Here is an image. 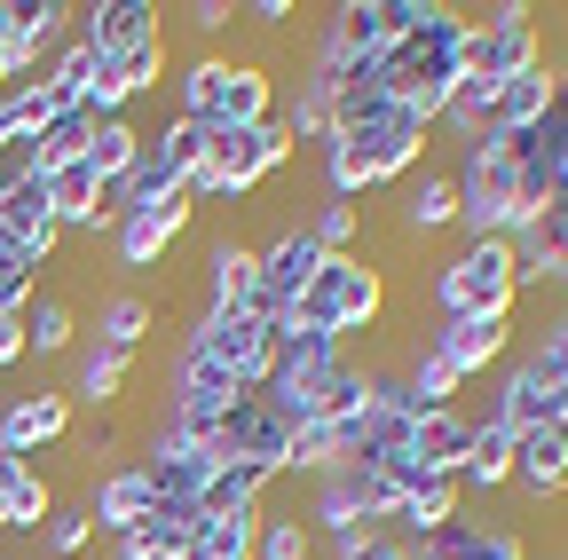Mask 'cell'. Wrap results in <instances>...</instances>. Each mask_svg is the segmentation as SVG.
<instances>
[{
  "label": "cell",
  "mask_w": 568,
  "mask_h": 560,
  "mask_svg": "<svg viewBox=\"0 0 568 560\" xmlns=\"http://www.w3.org/2000/svg\"><path fill=\"white\" fill-rule=\"evenodd\" d=\"M24 364V316H0V371Z\"/></svg>",
  "instance_id": "42"
},
{
  "label": "cell",
  "mask_w": 568,
  "mask_h": 560,
  "mask_svg": "<svg viewBox=\"0 0 568 560\" xmlns=\"http://www.w3.org/2000/svg\"><path fill=\"white\" fill-rule=\"evenodd\" d=\"M355 151H364V174H372V190H387V182H410L418 166H426V151H435V126H426L418 111H387V119H372L364 134H347Z\"/></svg>",
  "instance_id": "9"
},
{
  "label": "cell",
  "mask_w": 568,
  "mask_h": 560,
  "mask_svg": "<svg viewBox=\"0 0 568 560\" xmlns=\"http://www.w3.org/2000/svg\"><path fill=\"white\" fill-rule=\"evenodd\" d=\"M182 347H190V356H205L213 371H230L245 395H261L268 387V371H276V332L268 324H253V316H222V308H205L190 332H182Z\"/></svg>",
  "instance_id": "5"
},
{
  "label": "cell",
  "mask_w": 568,
  "mask_h": 560,
  "mask_svg": "<svg viewBox=\"0 0 568 560\" xmlns=\"http://www.w3.org/2000/svg\"><path fill=\"white\" fill-rule=\"evenodd\" d=\"M489 427H506V435H545V427H568V387L560 379H545L537 364H529V347L506 364V379H497V395H489Z\"/></svg>",
  "instance_id": "8"
},
{
  "label": "cell",
  "mask_w": 568,
  "mask_h": 560,
  "mask_svg": "<svg viewBox=\"0 0 568 560\" xmlns=\"http://www.w3.org/2000/svg\"><path fill=\"white\" fill-rule=\"evenodd\" d=\"M174 111L197 119L205 134H222V126H261V119H276V80H268L261 55L205 48V55H190L182 72H174Z\"/></svg>",
  "instance_id": "1"
},
{
  "label": "cell",
  "mask_w": 568,
  "mask_h": 560,
  "mask_svg": "<svg viewBox=\"0 0 568 560\" xmlns=\"http://www.w3.org/2000/svg\"><path fill=\"white\" fill-rule=\"evenodd\" d=\"M166 24V9L159 0H95V9H80V40L88 55H119V48H134L142 32H159Z\"/></svg>",
  "instance_id": "14"
},
{
  "label": "cell",
  "mask_w": 568,
  "mask_h": 560,
  "mask_svg": "<svg viewBox=\"0 0 568 560\" xmlns=\"http://www.w3.org/2000/svg\"><path fill=\"white\" fill-rule=\"evenodd\" d=\"M395 230L403 237H435V230H458V182L443 166H418L395 197Z\"/></svg>",
  "instance_id": "17"
},
{
  "label": "cell",
  "mask_w": 568,
  "mask_h": 560,
  "mask_svg": "<svg viewBox=\"0 0 568 560\" xmlns=\"http://www.w3.org/2000/svg\"><path fill=\"white\" fill-rule=\"evenodd\" d=\"M316 268H324V253H316V237H308L301 222H293V230H276V237L261 245V293H253V308H245V316L276 332V324H284V308H293V301L316 285Z\"/></svg>",
  "instance_id": "7"
},
{
  "label": "cell",
  "mask_w": 568,
  "mask_h": 560,
  "mask_svg": "<svg viewBox=\"0 0 568 560\" xmlns=\"http://www.w3.org/2000/svg\"><path fill=\"white\" fill-rule=\"evenodd\" d=\"M213 450L222 458H245V466H268V474H284V450H293V427L261 403V395H237L230 403V418H222V435H213Z\"/></svg>",
  "instance_id": "12"
},
{
  "label": "cell",
  "mask_w": 568,
  "mask_h": 560,
  "mask_svg": "<svg viewBox=\"0 0 568 560\" xmlns=\"http://www.w3.org/2000/svg\"><path fill=\"white\" fill-rule=\"evenodd\" d=\"M466 513V489H458V474H426L418 489H410V498L395 506V537H410V544H426V537H443L450 521Z\"/></svg>",
  "instance_id": "19"
},
{
  "label": "cell",
  "mask_w": 568,
  "mask_h": 560,
  "mask_svg": "<svg viewBox=\"0 0 568 560\" xmlns=\"http://www.w3.org/2000/svg\"><path fill=\"white\" fill-rule=\"evenodd\" d=\"M426 339L450 356L458 379H474V371H497V364L514 356V316H497V324H435Z\"/></svg>",
  "instance_id": "18"
},
{
  "label": "cell",
  "mask_w": 568,
  "mask_h": 560,
  "mask_svg": "<svg viewBox=\"0 0 568 560\" xmlns=\"http://www.w3.org/2000/svg\"><path fill=\"white\" fill-rule=\"evenodd\" d=\"M71 17L80 9H63V0H9V63H17V80H32V63L63 48Z\"/></svg>",
  "instance_id": "15"
},
{
  "label": "cell",
  "mask_w": 568,
  "mask_h": 560,
  "mask_svg": "<svg viewBox=\"0 0 568 560\" xmlns=\"http://www.w3.org/2000/svg\"><path fill=\"white\" fill-rule=\"evenodd\" d=\"M174 560H205V552H197V544H190V552H174Z\"/></svg>",
  "instance_id": "43"
},
{
  "label": "cell",
  "mask_w": 568,
  "mask_h": 560,
  "mask_svg": "<svg viewBox=\"0 0 568 560\" xmlns=\"http://www.w3.org/2000/svg\"><path fill=\"white\" fill-rule=\"evenodd\" d=\"M324 544H332V560H418L410 537H395V529H379V521H355V529H339V537H324Z\"/></svg>",
  "instance_id": "32"
},
{
  "label": "cell",
  "mask_w": 568,
  "mask_h": 560,
  "mask_svg": "<svg viewBox=\"0 0 568 560\" xmlns=\"http://www.w3.org/2000/svg\"><path fill=\"white\" fill-rule=\"evenodd\" d=\"M450 182H458V230L466 237H506V205H514V182H521V159H514L506 134H481L474 151H458Z\"/></svg>",
  "instance_id": "4"
},
{
  "label": "cell",
  "mask_w": 568,
  "mask_h": 560,
  "mask_svg": "<svg viewBox=\"0 0 568 560\" xmlns=\"http://www.w3.org/2000/svg\"><path fill=\"white\" fill-rule=\"evenodd\" d=\"M151 324H159L151 293H103V301H95V324H88V339H103V347H126V356H142Z\"/></svg>",
  "instance_id": "25"
},
{
  "label": "cell",
  "mask_w": 568,
  "mask_h": 560,
  "mask_svg": "<svg viewBox=\"0 0 568 560\" xmlns=\"http://www.w3.org/2000/svg\"><path fill=\"white\" fill-rule=\"evenodd\" d=\"M63 435H71V395L63 387H24V395L0 403V450L9 458L40 466V450H55Z\"/></svg>",
  "instance_id": "10"
},
{
  "label": "cell",
  "mask_w": 568,
  "mask_h": 560,
  "mask_svg": "<svg viewBox=\"0 0 568 560\" xmlns=\"http://www.w3.org/2000/svg\"><path fill=\"white\" fill-rule=\"evenodd\" d=\"M17 182H40V134H32V126H9V134H0V197H9Z\"/></svg>",
  "instance_id": "37"
},
{
  "label": "cell",
  "mask_w": 568,
  "mask_h": 560,
  "mask_svg": "<svg viewBox=\"0 0 568 560\" xmlns=\"http://www.w3.org/2000/svg\"><path fill=\"white\" fill-rule=\"evenodd\" d=\"M134 364H142V356H126V347H103V339H88V347H80V364H71V387H63V395H80V403L111 410V403L134 387Z\"/></svg>",
  "instance_id": "23"
},
{
  "label": "cell",
  "mask_w": 568,
  "mask_h": 560,
  "mask_svg": "<svg viewBox=\"0 0 568 560\" xmlns=\"http://www.w3.org/2000/svg\"><path fill=\"white\" fill-rule=\"evenodd\" d=\"M71 339H80L71 301H63V293H32V301H24V356H63Z\"/></svg>",
  "instance_id": "30"
},
{
  "label": "cell",
  "mask_w": 568,
  "mask_h": 560,
  "mask_svg": "<svg viewBox=\"0 0 568 560\" xmlns=\"http://www.w3.org/2000/svg\"><path fill=\"white\" fill-rule=\"evenodd\" d=\"M276 166H293V143H284L276 119H261V126H222V134L205 143V166L190 174V197H197V205H237V197H253Z\"/></svg>",
  "instance_id": "3"
},
{
  "label": "cell",
  "mask_w": 568,
  "mask_h": 560,
  "mask_svg": "<svg viewBox=\"0 0 568 560\" xmlns=\"http://www.w3.org/2000/svg\"><path fill=\"white\" fill-rule=\"evenodd\" d=\"M253 560H316V529L301 513H268L261 506V552Z\"/></svg>",
  "instance_id": "33"
},
{
  "label": "cell",
  "mask_w": 568,
  "mask_h": 560,
  "mask_svg": "<svg viewBox=\"0 0 568 560\" xmlns=\"http://www.w3.org/2000/svg\"><path fill=\"white\" fill-rule=\"evenodd\" d=\"M237 17H245L253 32H284V24L301 17V9H293V0H253V9H237Z\"/></svg>",
  "instance_id": "41"
},
{
  "label": "cell",
  "mask_w": 568,
  "mask_h": 560,
  "mask_svg": "<svg viewBox=\"0 0 568 560\" xmlns=\"http://www.w3.org/2000/svg\"><path fill=\"white\" fill-rule=\"evenodd\" d=\"M182 17H190V32H197V40H222V32L237 24V9H230V0H190Z\"/></svg>",
  "instance_id": "40"
},
{
  "label": "cell",
  "mask_w": 568,
  "mask_h": 560,
  "mask_svg": "<svg viewBox=\"0 0 568 560\" xmlns=\"http://www.w3.org/2000/svg\"><path fill=\"white\" fill-rule=\"evenodd\" d=\"M40 537H48V552H55V560H80V552L95 544V521H88L80 506H63V498H55V513H48V529H40Z\"/></svg>",
  "instance_id": "39"
},
{
  "label": "cell",
  "mask_w": 568,
  "mask_h": 560,
  "mask_svg": "<svg viewBox=\"0 0 568 560\" xmlns=\"http://www.w3.org/2000/svg\"><path fill=\"white\" fill-rule=\"evenodd\" d=\"M134 159H142V126L119 111V119H95V143H88V166H95V182L111 190V182H126L134 174Z\"/></svg>",
  "instance_id": "29"
},
{
  "label": "cell",
  "mask_w": 568,
  "mask_h": 560,
  "mask_svg": "<svg viewBox=\"0 0 568 560\" xmlns=\"http://www.w3.org/2000/svg\"><path fill=\"white\" fill-rule=\"evenodd\" d=\"M301 230L316 237V253H355V245H364V205L324 197V205H316V222H301Z\"/></svg>",
  "instance_id": "34"
},
{
  "label": "cell",
  "mask_w": 568,
  "mask_h": 560,
  "mask_svg": "<svg viewBox=\"0 0 568 560\" xmlns=\"http://www.w3.org/2000/svg\"><path fill=\"white\" fill-rule=\"evenodd\" d=\"M514 481L529 498H568V427L514 435Z\"/></svg>",
  "instance_id": "22"
},
{
  "label": "cell",
  "mask_w": 568,
  "mask_h": 560,
  "mask_svg": "<svg viewBox=\"0 0 568 560\" xmlns=\"http://www.w3.org/2000/svg\"><path fill=\"white\" fill-rule=\"evenodd\" d=\"M560 324H568V308H560Z\"/></svg>",
  "instance_id": "44"
},
{
  "label": "cell",
  "mask_w": 568,
  "mask_h": 560,
  "mask_svg": "<svg viewBox=\"0 0 568 560\" xmlns=\"http://www.w3.org/2000/svg\"><path fill=\"white\" fill-rule=\"evenodd\" d=\"M197 552H205V560H253V552H261V513H230V521H205Z\"/></svg>",
  "instance_id": "36"
},
{
  "label": "cell",
  "mask_w": 568,
  "mask_h": 560,
  "mask_svg": "<svg viewBox=\"0 0 568 560\" xmlns=\"http://www.w3.org/2000/svg\"><path fill=\"white\" fill-rule=\"evenodd\" d=\"M514 481V435L506 427H489V418H474V450H466V466H458V489H506Z\"/></svg>",
  "instance_id": "28"
},
{
  "label": "cell",
  "mask_w": 568,
  "mask_h": 560,
  "mask_svg": "<svg viewBox=\"0 0 568 560\" xmlns=\"http://www.w3.org/2000/svg\"><path fill=\"white\" fill-rule=\"evenodd\" d=\"M205 143H213V134H205L197 119H182V111H174L166 126H151V134H142V151H151V159L166 166V182H174V190H190V174L205 166Z\"/></svg>",
  "instance_id": "27"
},
{
  "label": "cell",
  "mask_w": 568,
  "mask_h": 560,
  "mask_svg": "<svg viewBox=\"0 0 568 560\" xmlns=\"http://www.w3.org/2000/svg\"><path fill=\"white\" fill-rule=\"evenodd\" d=\"M395 379H403V395H410L418 410H450V403L466 395V379L450 371V356H443L435 339H418V347H410V364H403Z\"/></svg>",
  "instance_id": "26"
},
{
  "label": "cell",
  "mask_w": 568,
  "mask_h": 560,
  "mask_svg": "<svg viewBox=\"0 0 568 560\" xmlns=\"http://www.w3.org/2000/svg\"><path fill=\"white\" fill-rule=\"evenodd\" d=\"M560 63L552 55H537L529 72H514L506 88H497V103H489V134H521V126H537L545 111H552V95H560Z\"/></svg>",
  "instance_id": "16"
},
{
  "label": "cell",
  "mask_w": 568,
  "mask_h": 560,
  "mask_svg": "<svg viewBox=\"0 0 568 560\" xmlns=\"http://www.w3.org/2000/svg\"><path fill=\"white\" fill-rule=\"evenodd\" d=\"M521 301V261L506 237H466L435 268V324H497Z\"/></svg>",
  "instance_id": "2"
},
{
  "label": "cell",
  "mask_w": 568,
  "mask_h": 560,
  "mask_svg": "<svg viewBox=\"0 0 568 560\" xmlns=\"http://www.w3.org/2000/svg\"><path fill=\"white\" fill-rule=\"evenodd\" d=\"M466 450H474V418L450 403V410H418L410 418V458L426 466V474H458L466 466Z\"/></svg>",
  "instance_id": "21"
},
{
  "label": "cell",
  "mask_w": 568,
  "mask_h": 560,
  "mask_svg": "<svg viewBox=\"0 0 568 560\" xmlns=\"http://www.w3.org/2000/svg\"><path fill=\"white\" fill-rule=\"evenodd\" d=\"M166 498H159V481L142 474V458H126V466H111V474H95V489H88V521H95V537H119V529H134V521H151Z\"/></svg>",
  "instance_id": "11"
},
{
  "label": "cell",
  "mask_w": 568,
  "mask_h": 560,
  "mask_svg": "<svg viewBox=\"0 0 568 560\" xmlns=\"http://www.w3.org/2000/svg\"><path fill=\"white\" fill-rule=\"evenodd\" d=\"M324 190L339 197V205H355L372 190V174H364V151L347 143V134H324Z\"/></svg>",
  "instance_id": "35"
},
{
  "label": "cell",
  "mask_w": 568,
  "mask_h": 560,
  "mask_svg": "<svg viewBox=\"0 0 568 560\" xmlns=\"http://www.w3.org/2000/svg\"><path fill=\"white\" fill-rule=\"evenodd\" d=\"M48 513H55V481L32 458L0 450V529H48Z\"/></svg>",
  "instance_id": "20"
},
{
  "label": "cell",
  "mask_w": 568,
  "mask_h": 560,
  "mask_svg": "<svg viewBox=\"0 0 568 560\" xmlns=\"http://www.w3.org/2000/svg\"><path fill=\"white\" fill-rule=\"evenodd\" d=\"M40 293V268L9 245V237H0V316H24V301Z\"/></svg>",
  "instance_id": "38"
},
{
  "label": "cell",
  "mask_w": 568,
  "mask_h": 560,
  "mask_svg": "<svg viewBox=\"0 0 568 560\" xmlns=\"http://www.w3.org/2000/svg\"><path fill=\"white\" fill-rule=\"evenodd\" d=\"M253 293H261V245H245V237H213V245H205V308L245 316Z\"/></svg>",
  "instance_id": "13"
},
{
  "label": "cell",
  "mask_w": 568,
  "mask_h": 560,
  "mask_svg": "<svg viewBox=\"0 0 568 560\" xmlns=\"http://www.w3.org/2000/svg\"><path fill=\"white\" fill-rule=\"evenodd\" d=\"M190 222H197V197H190V190H174V197H159V205H126V214L111 222V261H119V268H159V261L190 237Z\"/></svg>",
  "instance_id": "6"
},
{
  "label": "cell",
  "mask_w": 568,
  "mask_h": 560,
  "mask_svg": "<svg viewBox=\"0 0 568 560\" xmlns=\"http://www.w3.org/2000/svg\"><path fill=\"white\" fill-rule=\"evenodd\" d=\"M88 143H95V111H88V103L63 111V119H48V126H40V174H55V166H71V159H88Z\"/></svg>",
  "instance_id": "31"
},
{
  "label": "cell",
  "mask_w": 568,
  "mask_h": 560,
  "mask_svg": "<svg viewBox=\"0 0 568 560\" xmlns=\"http://www.w3.org/2000/svg\"><path fill=\"white\" fill-rule=\"evenodd\" d=\"M268 466H245V458H222V474L205 481V498H197V513L205 521H230V513H261V498H268Z\"/></svg>",
  "instance_id": "24"
}]
</instances>
